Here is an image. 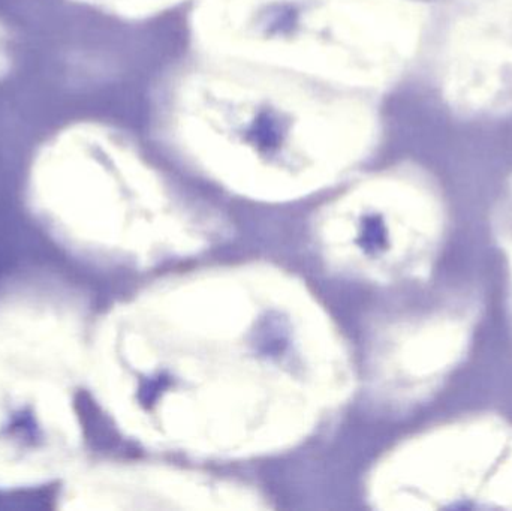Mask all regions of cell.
<instances>
[{"mask_svg":"<svg viewBox=\"0 0 512 511\" xmlns=\"http://www.w3.org/2000/svg\"><path fill=\"white\" fill-rule=\"evenodd\" d=\"M372 0H210L204 41L228 59L292 68L313 81L343 84L373 74L376 21ZM246 63V62H243Z\"/></svg>","mask_w":512,"mask_h":511,"instance_id":"1","label":"cell"}]
</instances>
